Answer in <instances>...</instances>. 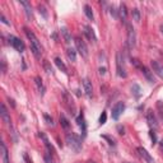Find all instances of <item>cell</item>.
<instances>
[{
	"label": "cell",
	"mask_w": 163,
	"mask_h": 163,
	"mask_svg": "<svg viewBox=\"0 0 163 163\" xmlns=\"http://www.w3.org/2000/svg\"><path fill=\"white\" fill-rule=\"evenodd\" d=\"M24 32H26L27 38L30 40V42H31V50H32L33 55L36 56L37 59H40V56H41V54H42V47H41V44L38 42L37 37L34 36V33H33L32 31H30L28 28H24Z\"/></svg>",
	"instance_id": "6da1fadb"
},
{
	"label": "cell",
	"mask_w": 163,
	"mask_h": 163,
	"mask_svg": "<svg viewBox=\"0 0 163 163\" xmlns=\"http://www.w3.org/2000/svg\"><path fill=\"white\" fill-rule=\"evenodd\" d=\"M66 141H68L69 147L72 148L73 151H75V152H79V151H80V148H82V141H80V138L76 134H74V133L68 134V135H66Z\"/></svg>",
	"instance_id": "7a4b0ae2"
},
{
	"label": "cell",
	"mask_w": 163,
	"mask_h": 163,
	"mask_svg": "<svg viewBox=\"0 0 163 163\" xmlns=\"http://www.w3.org/2000/svg\"><path fill=\"white\" fill-rule=\"evenodd\" d=\"M116 68H117V75L119 76H121V78L127 76L126 69H125V62H124V55L120 51L116 54Z\"/></svg>",
	"instance_id": "3957f363"
},
{
	"label": "cell",
	"mask_w": 163,
	"mask_h": 163,
	"mask_svg": "<svg viewBox=\"0 0 163 163\" xmlns=\"http://www.w3.org/2000/svg\"><path fill=\"white\" fill-rule=\"evenodd\" d=\"M8 41H9V44H10L14 48H16L17 51H19V52H23V51H24L26 46H24L23 41L20 40V38H18V37H16V36H13V34H10V36H8Z\"/></svg>",
	"instance_id": "277c9868"
},
{
	"label": "cell",
	"mask_w": 163,
	"mask_h": 163,
	"mask_svg": "<svg viewBox=\"0 0 163 163\" xmlns=\"http://www.w3.org/2000/svg\"><path fill=\"white\" fill-rule=\"evenodd\" d=\"M75 46H76L78 52H79L83 58H88V47L86 45V42H84L80 37L75 38Z\"/></svg>",
	"instance_id": "5b68a950"
},
{
	"label": "cell",
	"mask_w": 163,
	"mask_h": 163,
	"mask_svg": "<svg viewBox=\"0 0 163 163\" xmlns=\"http://www.w3.org/2000/svg\"><path fill=\"white\" fill-rule=\"evenodd\" d=\"M136 44V36H135V31L131 24H127V45H129V48L135 47Z\"/></svg>",
	"instance_id": "8992f818"
},
{
	"label": "cell",
	"mask_w": 163,
	"mask_h": 163,
	"mask_svg": "<svg viewBox=\"0 0 163 163\" xmlns=\"http://www.w3.org/2000/svg\"><path fill=\"white\" fill-rule=\"evenodd\" d=\"M125 110V105L122 102H117L115 106L112 107V119L113 120H119L120 115L124 112Z\"/></svg>",
	"instance_id": "52a82bcc"
},
{
	"label": "cell",
	"mask_w": 163,
	"mask_h": 163,
	"mask_svg": "<svg viewBox=\"0 0 163 163\" xmlns=\"http://www.w3.org/2000/svg\"><path fill=\"white\" fill-rule=\"evenodd\" d=\"M64 101H65V106L68 107V110L70 111V113H73L74 115V112H75V106H74V102H73V98L70 94H68L66 92L64 93Z\"/></svg>",
	"instance_id": "ba28073f"
},
{
	"label": "cell",
	"mask_w": 163,
	"mask_h": 163,
	"mask_svg": "<svg viewBox=\"0 0 163 163\" xmlns=\"http://www.w3.org/2000/svg\"><path fill=\"white\" fill-rule=\"evenodd\" d=\"M136 151H138V153H139V155H140V157L143 158V159H144L147 163H154V159H153V157H152V155H151L149 153L147 152V149H144L143 147H139Z\"/></svg>",
	"instance_id": "9c48e42d"
},
{
	"label": "cell",
	"mask_w": 163,
	"mask_h": 163,
	"mask_svg": "<svg viewBox=\"0 0 163 163\" xmlns=\"http://www.w3.org/2000/svg\"><path fill=\"white\" fill-rule=\"evenodd\" d=\"M147 121H148V125H149L151 127H153V129H155V127L158 126V122H157V117H155L154 112L152 110H149L147 112Z\"/></svg>",
	"instance_id": "30bf717a"
},
{
	"label": "cell",
	"mask_w": 163,
	"mask_h": 163,
	"mask_svg": "<svg viewBox=\"0 0 163 163\" xmlns=\"http://www.w3.org/2000/svg\"><path fill=\"white\" fill-rule=\"evenodd\" d=\"M151 65H152V70H153V72L157 74L158 76L163 78V65H162V64L158 62V61H155V60H152L151 61Z\"/></svg>",
	"instance_id": "8fae6325"
},
{
	"label": "cell",
	"mask_w": 163,
	"mask_h": 163,
	"mask_svg": "<svg viewBox=\"0 0 163 163\" xmlns=\"http://www.w3.org/2000/svg\"><path fill=\"white\" fill-rule=\"evenodd\" d=\"M83 30H84V34H86L87 38H88L90 42H96V41H97V37H96V34H94V31H93V28H92L90 26H84Z\"/></svg>",
	"instance_id": "7c38bea8"
},
{
	"label": "cell",
	"mask_w": 163,
	"mask_h": 163,
	"mask_svg": "<svg viewBox=\"0 0 163 163\" xmlns=\"http://www.w3.org/2000/svg\"><path fill=\"white\" fill-rule=\"evenodd\" d=\"M141 73H143V75L145 76V79L148 80V82H149V83H154L155 82V79H154V75H153V72H151V70L149 69H148L147 66H141Z\"/></svg>",
	"instance_id": "4fadbf2b"
},
{
	"label": "cell",
	"mask_w": 163,
	"mask_h": 163,
	"mask_svg": "<svg viewBox=\"0 0 163 163\" xmlns=\"http://www.w3.org/2000/svg\"><path fill=\"white\" fill-rule=\"evenodd\" d=\"M0 115H2L3 121H4L6 125H10V122H12L10 115H9V112H8V110H6V107H5L4 103H2V112H0Z\"/></svg>",
	"instance_id": "5bb4252c"
},
{
	"label": "cell",
	"mask_w": 163,
	"mask_h": 163,
	"mask_svg": "<svg viewBox=\"0 0 163 163\" xmlns=\"http://www.w3.org/2000/svg\"><path fill=\"white\" fill-rule=\"evenodd\" d=\"M83 88H84V92H86V94L88 97H92L93 94V87H92V83L89 79H83Z\"/></svg>",
	"instance_id": "9a60e30c"
},
{
	"label": "cell",
	"mask_w": 163,
	"mask_h": 163,
	"mask_svg": "<svg viewBox=\"0 0 163 163\" xmlns=\"http://www.w3.org/2000/svg\"><path fill=\"white\" fill-rule=\"evenodd\" d=\"M117 13H119L120 19H121L122 22H126V18H127V8H126L125 4H121V5H120V8H119Z\"/></svg>",
	"instance_id": "2e32d148"
},
{
	"label": "cell",
	"mask_w": 163,
	"mask_h": 163,
	"mask_svg": "<svg viewBox=\"0 0 163 163\" xmlns=\"http://www.w3.org/2000/svg\"><path fill=\"white\" fill-rule=\"evenodd\" d=\"M20 4H22L24 6V12H26V16L28 19L32 18V8H31V4L26 2V0H20Z\"/></svg>",
	"instance_id": "e0dca14e"
},
{
	"label": "cell",
	"mask_w": 163,
	"mask_h": 163,
	"mask_svg": "<svg viewBox=\"0 0 163 163\" xmlns=\"http://www.w3.org/2000/svg\"><path fill=\"white\" fill-rule=\"evenodd\" d=\"M60 33H61V36H62L64 41H65L66 44H70V42H72V36H70V33H69V31H68L66 27H62L61 30H60Z\"/></svg>",
	"instance_id": "ac0fdd59"
},
{
	"label": "cell",
	"mask_w": 163,
	"mask_h": 163,
	"mask_svg": "<svg viewBox=\"0 0 163 163\" xmlns=\"http://www.w3.org/2000/svg\"><path fill=\"white\" fill-rule=\"evenodd\" d=\"M0 148H2V158H3V163H10L9 162V155H8V149L4 143L0 144Z\"/></svg>",
	"instance_id": "d6986e66"
},
{
	"label": "cell",
	"mask_w": 163,
	"mask_h": 163,
	"mask_svg": "<svg viewBox=\"0 0 163 163\" xmlns=\"http://www.w3.org/2000/svg\"><path fill=\"white\" fill-rule=\"evenodd\" d=\"M66 56H68V59L72 61V62L76 61V51L74 50L73 47H69L68 50H66Z\"/></svg>",
	"instance_id": "ffe728a7"
},
{
	"label": "cell",
	"mask_w": 163,
	"mask_h": 163,
	"mask_svg": "<svg viewBox=\"0 0 163 163\" xmlns=\"http://www.w3.org/2000/svg\"><path fill=\"white\" fill-rule=\"evenodd\" d=\"M55 64H56V66H58V68L61 70V72L68 73V69H66V66H65V64H64V62L61 61L60 58H56V59H55Z\"/></svg>",
	"instance_id": "44dd1931"
},
{
	"label": "cell",
	"mask_w": 163,
	"mask_h": 163,
	"mask_svg": "<svg viewBox=\"0 0 163 163\" xmlns=\"http://www.w3.org/2000/svg\"><path fill=\"white\" fill-rule=\"evenodd\" d=\"M34 82H36V86H37V88L40 90V93L44 94L45 93V87H44V84H42V79L40 76H36V78H34Z\"/></svg>",
	"instance_id": "7402d4cb"
},
{
	"label": "cell",
	"mask_w": 163,
	"mask_h": 163,
	"mask_svg": "<svg viewBox=\"0 0 163 163\" xmlns=\"http://www.w3.org/2000/svg\"><path fill=\"white\" fill-rule=\"evenodd\" d=\"M84 13H86V16H87L88 19L93 20L94 16H93V12H92V8H90L89 5H84Z\"/></svg>",
	"instance_id": "603a6c76"
},
{
	"label": "cell",
	"mask_w": 163,
	"mask_h": 163,
	"mask_svg": "<svg viewBox=\"0 0 163 163\" xmlns=\"http://www.w3.org/2000/svg\"><path fill=\"white\" fill-rule=\"evenodd\" d=\"M131 16H133V19L135 20V22H140V10L138 8H134L133 9Z\"/></svg>",
	"instance_id": "cb8c5ba5"
},
{
	"label": "cell",
	"mask_w": 163,
	"mask_h": 163,
	"mask_svg": "<svg viewBox=\"0 0 163 163\" xmlns=\"http://www.w3.org/2000/svg\"><path fill=\"white\" fill-rule=\"evenodd\" d=\"M60 124H61V126H62L65 130H68L69 127H70V124H69V121H68V120H66V117L64 116V115H61V116H60Z\"/></svg>",
	"instance_id": "d4e9b609"
},
{
	"label": "cell",
	"mask_w": 163,
	"mask_h": 163,
	"mask_svg": "<svg viewBox=\"0 0 163 163\" xmlns=\"http://www.w3.org/2000/svg\"><path fill=\"white\" fill-rule=\"evenodd\" d=\"M76 121H78V125H79L82 127V130H83V134H86V122H84V117L83 115H80L79 117L76 119Z\"/></svg>",
	"instance_id": "484cf974"
},
{
	"label": "cell",
	"mask_w": 163,
	"mask_h": 163,
	"mask_svg": "<svg viewBox=\"0 0 163 163\" xmlns=\"http://www.w3.org/2000/svg\"><path fill=\"white\" fill-rule=\"evenodd\" d=\"M131 90H133V93L135 94V97H136V98H138V97H140V87L138 86V84H134L133 88H131Z\"/></svg>",
	"instance_id": "4316f807"
},
{
	"label": "cell",
	"mask_w": 163,
	"mask_h": 163,
	"mask_svg": "<svg viewBox=\"0 0 163 163\" xmlns=\"http://www.w3.org/2000/svg\"><path fill=\"white\" fill-rule=\"evenodd\" d=\"M131 64H133V65L134 66H135V68H138V69H141V66H143V65H141V64H140V61L138 60V59H131Z\"/></svg>",
	"instance_id": "83f0119b"
},
{
	"label": "cell",
	"mask_w": 163,
	"mask_h": 163,
	"mask_svg": "<svg viewBox=\"0 0 163 163\" xmlns=\"http://www.w3.org/2000/svg\"><path fill=\"white\" fill-rule=\"evenodd\" d=\"M106 120H107V113H106V112H102V115H101V117H100V124H101V125L106 124Z\"/></svg>",
	"instance_id": "f1b7e54d"
},
{
	"label": "cell",
	"mask_w": 163,
	"mask_h": 163,
	"mask_svg": "<svg viewBox=\"0 0 163 163\" xmlns=\"http://www.w3.org/2000/svg\"><path fill=\"white\" fill-rule=\"evenodd\" d=\"M38 10H40V13H42V14H44V17L46 18L47 17V12H46V8H45V6L44 5H38Z\"/></svg>",
	"instance_id": "f546056e"
},
{
	"label": "cell",
	"mask_w": 163,
	"mask_h": 163,
	"mask_svg": "<svg viewBox=\"0 0 163 163\" xmlns=\"http://www.w3.org/2000/svg\"><path fill=\"white\" fill-rule=\"evenodd\" d=\"M44 66H45V69H46V72H47V73H52V69H51V66H50V64H48V61L45 60Z\"/></svg>",
	"instance_id": "4dcf8cb0"
},
{
	"label": "cell",
	"mask_w": 163,
	"mask_h": 163,
	"mask_svg": "<svg viewBox=\"0 0 163 163\" xmlns=\"http://www.w3.org/2000/svg\"><path fill=\"white\" fill-rule=\"evenodd\" d=\"M2 72H3V74L6 73V64H5V60H2Z\"/></svg>",
	"instance_id": "1f68e13d"
},
{
	"label": "cell",
	"mask_w": 163,
	"mask_h": 163,
	"mask_svg": "<svg viewBox=\"0 0 163 163\" xmlns=\"http://www.w3.org/2000/svg\"><path fill=\"white\" fill-rule=\"evenodd\" d=\"M0 19H2V22L4 23V24H6V26H9V22L6 20V18L4 17V14H0Z\"/></svg>",
	"instance_id": "d6a6232c"
},
{
	"label": "cell",
	"mask_w": 163,
	"mask_h": 163,
	"mask_svg": "<svg viewBox=\"0 0 163 163\" xmlns=\"http://www.w3.org/2000/svg\"><path fill=\"white\" fill-rule=\"evenodd\" d=\"M45 120L47 121L48 125H52V124H54V122H52V119H50V116H48V115H45Z\"/></svg>",
	"instance_id": "836d02e7"
},
{
	"label": "cell",
	"mask_w": 163,
	"mask_h": 163,
	"mask_svg": "<svg viewBox=\"0 0 163 163\" xmlns=\"http://www.w3.org/2000/svg\"><path fill=\"white\" fill-rule=\"evenodd\" d=\"M151 138H152V140H153V143H155V134H154L153 130L151 131Z\"/></svg>",
	"instance_id": "e575fe53"
},
{
	"label": "cell",
	"mask_w": 163,
	"mask_h": 163,
	"mask_svg": "<svg viewBox=\"0 0 163 163\" xmlns=\"http://www.w3.org/2000/svg\"><path fill=\"white\" fill-rule=\"evenodd\" d=\"M100 74L101 75H105L106 74V68H100Z\"/></svg>",
	"instance_id": "d590c367"
},
{
	"label": "cell",
	"mask_w": 163,
	"mask_h": 163,
	"mask_svg": "<svg viewBox=\"0 0 163 163\" xmlns=\"http://www.w3.org/2000/svg\"><path fill=\"white\" fill-rule=\"evenodd\" d=\"M24 159H26L27 163H32V161H30V158H28V155H27V154H24Z\"/></svg>",
	"instance_id": "8d00e7d4"
},
{
	"label": "cell",
	"mask_w": 163,
	"mask_h": 163,
	"mask_svg": "<svg viewBox=\"0 0 163 163\" xmlns=\"http://www.w3.org/2000/svg\"><path fill=\"white\" fill-rule=\"evenodd\" d=\"M159 144H161V148H162V149H163V139L159 141Z\"/></svg>",
	"instance_id": "74e56055"
},
{
	"label": "cell",
	"mask_w": 163,
	"mask_h": 163,
	"mask_svg": "<svg viewBox=\"0 0 163 163\" xmlns=\"http://www.w3.org/2000/svg\"><path fill=\"white\" fill-rule=\"evenodd\" d=\"M161 32H162V33H163V24H162V26H161Z\"/></svg>",
	"instance_id": "f35d334b"
},
{
	"label": "cell",
	"mask_w": 163,
	"mask_h": 163,
	"mask_svg": "<svg viewBox=\"0 0 163 163\" xmlns=\"http://www.w3.org/2000/svg\"><path fill=\"white\" fill-rule=\"evenodd\" d=\"M89 163H94V162H89Z\"/></svg>",
	"instance_id": "ab89813d"
}]
</instances>
